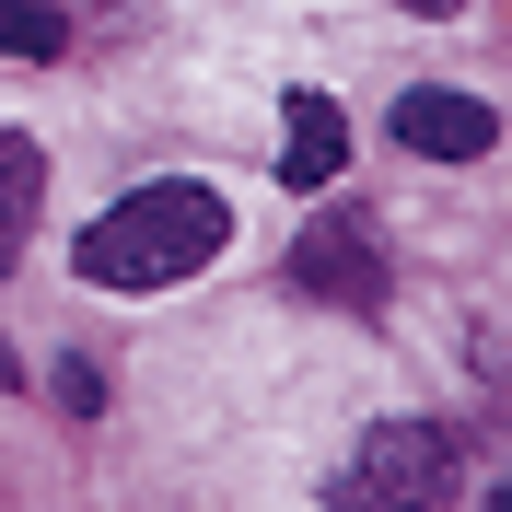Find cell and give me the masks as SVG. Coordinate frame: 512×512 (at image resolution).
Instances as JSON below:
<instances>
[{
	"instance_id": "6da1fadb",
	"label": "cell",
	"mask_w": 512,
	"mask_h": 512,
	"mask_svg": "<svg viewBox=\"0 0 512 512\" xmlns=\"http://www.w3.org/2000/svg\"><path fill=\"white\" fill-rule=\"evenodd\" d=\"M222 245H233V210L210 187H175V175H163V187H128L117 210L70 245V268H82L94 291H175V280H198Z\"/></svg>"
},
{
	"instance_id": "7a4b0ae2",
	"label": "cell",
	"mask_w": 512,
	"mask_h": 512,
	"mask_svg": "<svg viewBox=\"0 0 512 512\" xmlns=\"http://www.w3.org/2000/svg\"><path fill=\"white\" fill-rule=\"evenodd\" d=\"M454 501V443L431 431V419H384V431H361L350 478L326 489V512H443Z\"/></svg>"
},
{
	"instance_id": "3957f363",
	"label": "cell",
	"mask_w": 512,
	"mask_h": 512,
	"mask_svg": "<svg viewBox=\"0 0 512 512\" xmlns=\"http://www.w3.org/2000/svg\"><path fill=\"white\" fill-rule=\"evenodd\" d=\"M291 280L315 291V303L384 315V245H373L361 222H338V210H315V222H303V245H291Z\"/></svg>"
},
{
	"instance_id": "277c9868",
	"label": "cell",
	"mask_w": 512,
	"mask_h": 512,
	"mask_svg": "<svg viewBox=\"0 0 512 512\" xmlns=\"http://www.w3.org/2000/svg\"><path fill=\"white\" fill-rule=\"evenodd\" d=\"M396 140L431 163H478L489 140H501V117H489L478 94H443V82H419V94H396Z\"/></svg>"
},
{
	"instance_id": "5b68a950",
	"label": "cell",
	"mask_w": 512,
	"mask_h": 512,
	"mask_svg": "<svg viewBox=\"0 0 512 512\" xmlns=\"http://www.w3.org/2000/svg\"><path fill=\"white\" fill-rule=\"evenodd\" d=\"M350 163V117L326 94H280V187H326Z\"/></svg>"
},
{
	"instance_id": "8992f818",
	"label": "cell",
	"mask_w": 512,
	"mask_h": 512,
	"mask_svg": "<svg viewBox=\"0 0 512 512\" xmlns=\"http://www.w3.org/2000/svg\"><path fill=\"white\" fill-rule=\"evenodd\" d=\"M35 187H47V152H35L24 128H0V268H12V245L35 233Z\"/></svg>"
},
{
	"instance_id": "52a82bcc",
	"label": "cell",
	"mask_w": 512,
	"mask_h": 512,
	"mask_svg": "<svg viewBox=\"0 0 512 512\" xmlns=\"http://www.w3.org/2000/svg\"><path fill=\"white\" fill-rule=\"evenodd\" d=\"M59 12H47V0H0V47H12V59H59Z\"/></svg>"
},
{
	"instance_id": "ba28073f",
	"label": "cell",
	"mask_w": 512,
	"mask_h": 512,
	"mask_svg": "<svg viewBox=\"0 0 512 512\" xmlns=\"http://www.w3.org/2000/svg\"><path fill=\"white\" fill-rule=\"evenodd\" d=\"M47 396H59L70 419H94V408H105V373H94V361H59V373H47Z\"/></svg>"
},
{
	"instance_id": "9c48e42d",
	"label": "cell",
	"mask_w": 512,
	"mask_h": 512,
	"mask_svg": "<svg viewBox=\"0 0 512 512\" xmlns=\"http://www.w3.org/2000/svg\"><path fill=\"white\" fill-rule=\"evenodd\" d=\"M396 12H419V24H443V12H466V0H396Z\"/></svg>"
}]
</instances>
